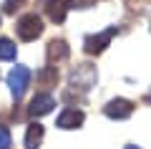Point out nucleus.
<instances>
[{"instance_id":"15","label":"nucleus","mask_w":151,"mask_h":149,"mask_svg":"<svg viewBox=\"0 0 151 149\" xmlns=\"http://www.w3.org/2000/svg\"><path fill=\"white\" fill-rule=\"evenodd\" d=\"M88 3H93V0H73V8H88Z\"/></svg>"},{"instance_id":"11","label":"nucleus","mask_w":151,"mask_h":149,"mask_svg":"<svg viewBox=\"0 0 151 149\" xmlns=\"http://www.w3.org/2000/svg\"><path fill=\"white\" fill-rule=\"evenodd\" d=\"M38 84L43 86V89L55 86L58 84V68H55V66H43V68L38 71Z\"/></svg>"},{"instance_id":"13","label":"nucleus","mask_w":151,"mask_h":149,"mask_svg":"<svg viewBox=\"0 0 151 149\" xmlns=\"http://www.w3.org/2000/svg\"><path fill=\"white\" fill-rule=\"evenodd\" d=\"M13 139H10V129L8 126H0V149H10Z\"/></svg>"},{"instance_id":"6","label":"nucleus","mask_w":151,"mask_h":149,"mask_svg":"<svg viewBox=\"0 0 151 149\" xmlns=\"http://www.w3.org/2000/svg\"><path fill=\"white\" fill-rule=\"evenodd\" d=\"M43 8H45V15L53 23H63L73 8V0H43Z\"/></svg>"},{"instance_id":"14","label":"nucleus","mask_w":151,"mask_h":149,"mask_svg":"<svg viewBox=\"0 0 151 149\" xmlns=\"http://www.w3.org/2000/svg\"><path fill=\"white\" fill-rule=\"evenodd\" d=\"M23 3L25 0H5L3 3V13H15L18 8H23Z\"/></svg>"},{"instance_id":"17","label":"nucleus","mask_w":151,"mask_h":149,"mask_svg":"<svg viewBox=\"0 0 151 149\" xmlns=\"http://www.w3.org/2000/svg\"><path fill=\"white\" fill-rule=\"evenodd\" d=\"M126 149H139V147H134V144H126Z\"/></svg>"},{"instance_id":"9","label":"nucleus","mask_w":151,"mask_h":149,"mask_svg":"<svg viewBox=\"0 0 151 149\" xmlns=\"http://www.w3.org/2000/svg\"><path fill=\"white\" fill-rule=\"evenodd\" d=\"M83 119H86V114H83L81 109H65V111L55 119V126L58 129H78L83 124Z\"/></svg>"},{"instance_id":"5","label":"nucleus","mask_w":151,"mask_h":149,"mask_svg":"<svg viewBox=\"0 0 151 149\" xmlns=\"http://www.w3.org/2000/svg\"><path fill=\"white\" fill-rule=\"evenodd\" d=\"M103 114H106L108 119H116V121L129 119L131 114H134V101H129V99H111V101L103 106Z\"/></svg>"},{"instance_id":"7","label":"nucleus","mask_w":151,"mask_h":149,"mask_svg":"<svg viewBox=\"0 0 151 149\" xmlns=\"http://www.w3.org/2000/svg\"><path fill=\"white\" fill-rule=\"evenodd\" d=\"M45 56H48V66H55V68H58V63L68 61L70 48H68V43H65L63 38H58V41L53 38V41L48 43V48H45Z\"/></svg>"},{"instance_id":"3","label":"nucleus","mask_w":151,"mask_h":149,"mask_svg":"<svg viewBox=\"0 0 151 149\" xmlns=\"http://www.w3.org/2000/svg\"><path fill=\"white\" fill-rule=\"evenodd\" d=\"M15 33H18L20 41H35V38L43 33V20H40V15H35V13L23 15L20 20L15 23Z\"/></svg>"},{"instance_id":"2","label":"nucleus","mask_w":151,"mask_h":149,"mask_svg":"<svg viewBox=\"0 0 151 149\" xmlns=\"http://www.w3.org/2000/svg\"><path fill=\"white\" fill-rule=\"evenodd\" d=\"M30 68L28 66H13V71L8 73V86H10V94L15 101H20L23 94L28 91V86H30Z\"/></svg>"},{"instance_id":"4","label":"nucleus","mask_w":151,"mask_h":149,"mask_svg":"<svg viewBox=\"0 0 151 149\" xmlns=\"http://www.w3.org/2000/svg\"><path fill=\"white\" fill-rule=\"evenodd\" d=\"M116 36V25L106 28L103 33H96V36H86V41H83V51H86L88 56H98L106 51V46L111 43V38Z\"/></svg>"},{"instance_id":"12","label":"nucleus","mask_w":151,"mask_h":149,"mask_svg":"<svg viewBox=\"0 0 151 149\" xmlns=\"http://www.w3.org/2000/svg\"><path fill=\"white\" fill-rule=\"evenodd\" d=\"M18 53V46L10 38H0V61H13Z\"/></svg>"},{"instance_id":"10","label":"nucleus","mask_w":151,"mask_h":149,"mask_svg":"<svg viewBox=\"0 0 151 149\" xmlns=\"http://www.w3.org/2000/svg\"><path fill=\"white\" fill-rule=\"evenodd\" d=\"M43 126L38 121H33L30 126H28V132H25V149H38L40 147V142H43Z\"/></svg>"},{"instance_id":"1","label":"nucleus","mask_w":151,"mask_h":149,"mask_svg":"<svg viewBox=\"0 0 151 149\" xmlns=\"http://www.w3.org/2000/svg\"><path fill=\"white\" fill-rule=\"evenodd\" d=\"M96 78H98V73H96V66H93V63H78V66H73V68H70V76H68L70 89H76V91L93 89V86H96Z\"/></svg>"},{"instance_id":"8","label":"nucleus","mask_w":151,"mask_h":149,"mask_svg":"<svg viewBox=\"0 0 151 149\" xmlns=\"http://www.w3.org/2000/svg\"><path fill=\"white\" fill-rule=\"evenodd\" d=\"M53 106H55V99L50 94H35L30 106H28V116H45L53 111Z\"/></svg>"},{"instance_id":"16","label":"nucleus","mask_w":151,"mask_h":149,"mask_svg":"<svg viewBox=\"0 0 151 149\" xmlns=\"http://www.w3.org/2000/svg\"><path fill=\"white\" fill-rule=\"evenodd\" d=\"M144 101H146V104L151 106V91H146V94H144Z\"/></svg>"}]
</instances>
